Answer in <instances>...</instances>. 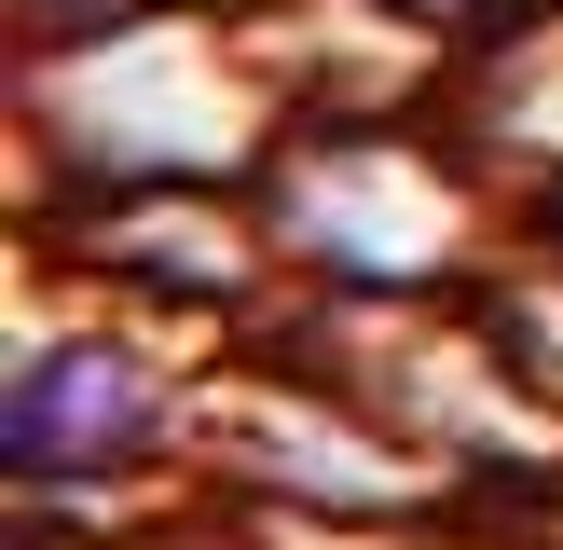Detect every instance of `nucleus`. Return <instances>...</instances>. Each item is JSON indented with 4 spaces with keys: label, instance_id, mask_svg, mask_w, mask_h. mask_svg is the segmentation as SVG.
Wrapping results in <instances>:
<instances>
[{
    "label": "nucleus",
    "instance_id": "obj_2",
    "mask_svg": "<svg viewBox=\"0 0 563 550\" xmlns=\"http://www.w3.org/2000/svg\"><path fill=\"white\" fill-rule=\"evenodd\" d=\"M385 14H427V28H454V14H482V0H385Z\"/></svg>",
    "mask_w": 563,
    "mask_h": 550
},
{
    "label": "nucleus",
    "instance_id": "obj_1",
    "mask_svg": "<svg viewBox=\"0 0 563 550\" xmlns=\"http://www.w3.org/2000/svg\"><path fill=\"white\" fill-rule=\"evenodd\" d=\"M165 440V358L124 330H27L0 385V454L14 482H110Z\"/></svg>",
    "mask_w": 563,
    "mask_h": 550
}]
</instances>
